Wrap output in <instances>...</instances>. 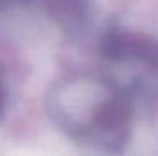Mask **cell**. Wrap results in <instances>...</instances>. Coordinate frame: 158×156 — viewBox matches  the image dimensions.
<instances>
[{"mask_svg": "<svg viewBox=\"0 0 158 156\" xmlns=\"http://www.w3.org/2000/svg\"><path fill=\"white\" fill-rule=\"evenodd\" d=\"M44 105L53 127L81 147L121 153L132 138L134 97L110 76H66L50 86Z\"/></svg>", "mask_w": 158, "mask_h": 156, "instance_id": "cell-1", "label": "cell"}, {"mask_svg": "<svg viewBox=\"0 0 158 156\" xmlns=\"http://www.w3.org/2000/svg\"><path fill=\"white\" fill-rule=\"evenodd\" d=\"M99 53L110 66L136 68L142 72L136 94L147 88L151 79L158 83V40L153 35L123 24H110L99 39Z\"/></svg>", "mask_w": 158, "mask_h": 156, "instance_id": "cell-2", "label": "cell"}, {"mask_svg": "<svg viewBox=\"0 0 158 156\" xmlns=\"http://www.w3.org/2000/svg\"><path fill=\"white\" fill-rule=\"evenodd\" d=\"M46 15L68 37L81 35L92 18L90 0H42Z\"/></svg>", "mask_w": 158, "mask_h": 156, "instance_id": "cell-3", "label": "cell"}, {"mask_svg": "<svg viewBox=\"0 0 158 156\" xmlns=\"http://www.w3.org/2000/svg\"><path fill=\"white\" fill-rule=\"evenodd\" d=\"M30 0H0V11H6V9H15L19 6H24L28 4Z\"/></svg>", "mask_w": 158, "mask_h": 156, "instance_id": "cell-4", "label": "cell"}, {"mask_svg": "<svg viewBox=\"0 0 158 156\" xmlns=\"http://www.w3.org/2000/svg\"><path fill=\"white\" fill-rule=\"evenodd\" d=\"M4 110H6V88L0 81V119L4 116Z\"/></svg>", "mask_w": 158, "mask_h": 156, "instance_id": "cell-5", "label": "cell"}]
</instances>
